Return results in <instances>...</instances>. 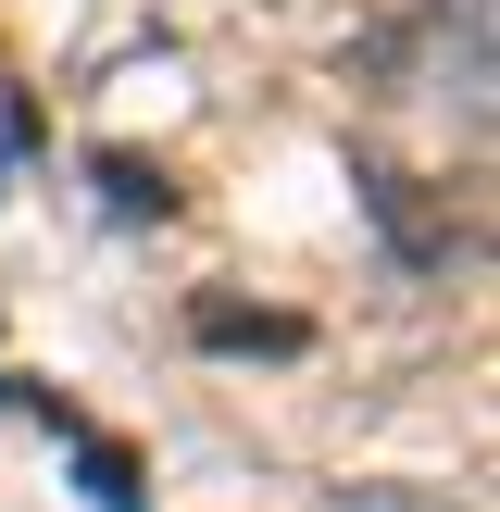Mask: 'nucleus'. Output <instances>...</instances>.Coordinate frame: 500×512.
I'll list each match as a JSON object with an SVG mask.
<instances>
[{
	"label": "nucleus",
	"mask_w": 500,
	"mask_h": 512,
	"mask_svg": "<svg viewBox=\"0 0 500 512\" xmlns=\"http://www.w3.org/2000/svg\"><path fill=\"white\" fill-rule=\"evenodd\" d=\"M338 512H450V500H400V488H338Z\"/></svg>",
	"instance_id": "f257e3e1"
}]
</instances>
